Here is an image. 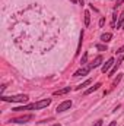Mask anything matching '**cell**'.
<instances>
[{"instance_id":"cell-1","label":"cell","mask_w":124,"mask_h":126,"mask_svg":"<svg viewBox=\"0 0 124 126\" xmlns=\"http://www.w3.org/2000/svg\"><path fill=\"white\" fill-rule=\"evenodd\" d=\"M38 7L31 6L25 9L19 16L22 22L15 24L13 31H19L15 34V44L25 50L26 53H32L35 50H41L39 44H42L44 51L54 46L56 37H50V27L47 16L37 12Z\"/></svg>"},{"instance_id":"cell-2","label":"cell","mask_w":124,"mask_h":126,"mask_svg":"<svg viewBox=\"0 0 124 126\" xmlns=\"http://www.w3.org/2000/svg\"><path fill=\"white\" fill-rule=\"evenodd\" d=\"M51 104V98H45V100H41V101H37V103H31L28 106H22V107H15L12 109L13 111H25V110H41L44 107H48Z\"/></svg>"},{"instance_id":"cell-3","label":"cell","mask_w":124,"mask_h":126,"mask_svg":"<svg viewBox=\"0 0 124 126\" xmlns=\"http://www.w3.org/2000/svg\"><path fill=\"white\" fill-rule=\"evenodd\" d=\"M29 100V97L26 94H19V95H10V97H6V95H1V101H6V103H26Z\"/></svg>"},{"instance_id":"cell-4","label":"cell","mask_w":124,"mask_h":126,"mask_svg":"<svg viewBox=\"0 0 124 126\" xmlns=\"http://www.w3.org/2000/svg\"><path fill=\"white\" fill-rule=\"evenodd\" d=\"M34 119V114H25V116H21V117H12L9 122L10 123H26Z\"/></svg>"},{"instance_id":"cell-5","label":"cell","mask_w":124,"mask_h":126,"mask_svg":"<svg viewBox=\"0 0 124 126\" xmlns=\"http://www.w3.org/2000/svg\"><path fill=\"white\" fill-rule=\"evenodd\" d=\"M72 100H66V101H63V103H60L59 106H57V109H56V111L57 113H63V111H66V110H69L70 107H72Z\"/></svg>"},{"instance_id":"cell-6","label":"cell","mask_w":124,"mask_h":126,"mask_svg":"<svg viewBox=\"0 0 124 126\" xmlns=\"http://www.w3.org/2000/svg\"><path fill=\"white\" fill-rule=\"evenodd\" d=\"M91 69H92V67H91L89 64H88V66H85V67H80L79 70H76V72H74V75H73V76H74V78H77V76H85V75H88V73L91 72Z\"/></svg>"},{"instance_id":"cell-7","label":"cell","mask_w":124,"mask_h":126,"mask_svg":"<svg viewBox=\"0 0 124 126\" xmlns=\"http://www.w3.org/2000/svg\"><path fill=\"white\" fill-rule=\"evenodd\" d=\"M123 60H124L123 57H118V59H117V63H114V66H112V69L110 70V75H108V76H114V75L117 73V69H118V67L121 66Z\"/></svg>"},{"instance_id":"cell-8","label":"cell","mask_w":124,"mask_h":126,"mask_svg":"<svg viewBox=\"0 0 124 126\" xmlns=\"http://www.w3.org/2000/svg\"><path fill=\"white\" fill-rule=\"evenodd\" d=\"M111 66H114V59H112V57H111V59H108L107 62L102 64V67H101V72H102V73H107V72L110 70V67H111Z\"/></svg>"},{"instance_id":"cell-9","label":"cell","mask_w":124,"mask_h":126,"mask_svg":"<svg viewBox=\"0 0 124 126\" xmlns=\"http://www.w3.org/2000/svg\"><path fill=\"white\" fill-rule=\"evenodd\" d=\"M101 63H102V56H98V57H95V60H93V62L89 63V66H91L92 69H95V67H98Z\"/></svg>"},{"instance_id":"cell-10","label":"cell","mask_w":124,"mask_h":126,"mask_svg":"<svg viewBox=\"0 0 124 126\" xmlns=\"http://www.w3.org/2000/svg\"><path fill=\"white\" fill-rule=\"evenodd\" d=\"M99 88H101V82H96V84H95L93 87H91L89 90H86V91H85L83 94H85V95H89L91 93H93V91H96V90H99Z\"/></svg>"},{"instance_id":"cell-11","label":"cell","mask_w":124,"mask_h":126,"mask_svg":"<svg viewBox=\"0 0 124 126\" xmlns=\"http://www.w3.org/2000/svg\"><path fill=\"white\" fill-rule=\"evenodd\" d=\"M111 38H112V34H110V32H105V34L101 35V41H102L104 44L108 43V41H111Z\"/></svg>"},{"instance_id":"cell-12","label":"cell","mask_w":124,"mask_h":126,"mask_svg":"<svg viewBox=\"0 0 124 126\" xmlns=\"http://www.w3.org/2000/svg\"><path fill=\"white\" fill-rule=\"evenodd\" d=\"M69 91H70V87H66V88L59 90V91H54V93H53V95H56V97H57V95H64V94H67Z\"/></svg>"},{"instance_id":"cell-13","label":"cell","mask_w":124,"mask_h":126,"mask_svg":"<svg viewBox=\"0 0 124 126\" xmlns=\"http://www.w3.org/2000/svg\"><path fill=\"white\" fill-rule=\"evenodd\" d=\"M82 43H83V31H80V40H79V46H77L76 56H79V54H80V50H82Z\"/></svg>"},{"instance_id":"cell-14","label":"cell","mask_w":124,"mask_h":126,"mask_svg":"<svg viewBox=\"0 0 124 126\" xmlns=\"http://www.w3.org/2000/svg\"><path fill=\"white\" fill-rule=\"evenodd\" d=\"M89 24H91V13L89 10H86L85 12V27H89Z\"/></svg>"},{"instance_id":"cell-15","label":"cell","mask_w":124,"mask_h":126,"mask_svg":"<svg viewBox=\"0 0 124 126\" xmlns=\"http://www.w3.org/2000/svg\"><path fill=\"white\" fill-rule=\"evenodd\" d=\"M124 24V12H121V15L118 16V22H117V28H123Z\"/></svg>"},{"instance_id":"cell-16","label":"cell","mask_w":124,"mask_h":126,"mask_svg":"<svg viewBox=\"0 0 124 126\" xmlns=\"http://www.w3.org/2000/svg\"><path fill=\"white\" fill-rule=\"evenodd\" d=\"M92 84V79H86L83 84H80L79 87H76V90H82V88H85V87H88V85H91Z\"/></svg>"},{"instance_id":"cell-17","label":"cell","mask_w":124,"mask_h":126,"mask_svg":"<svg viewBox=\"0 0 124 126\" xmlns=\"http://www.w3.org/2000/svg\"><path fill=\"white\" fill-rule=\"evenodd\" d=\"M96 48H98L99 51H107V50H108V47H107L105 44H96Z\"/></svg>"},{"instance_id":"cell-18","label":"cell","mask_w":124,"mask_h":126,"mask_svg":"<svg viewBox=\"0 0 124 126\" xmlns=\"http://www.w3.org/2000/svg\"><path fill=\"white\" fill-rule=\"evenodd\" d=\"M88 62V53H85L83 56H82V59H80V64H86Z\"/></svg>"},{"instance_id":"cell-19","label":"cell","mask_w":124,"mask_h":126,"mask_svg":"<svg viewBox=\"0 0 124 126\" xmlns=\"http://www.w3.org/2000/svg\"><path fill=\"white\" fill-rule=\"evenodd\" d=\"M120 79H121V75H118V76H117V79L112 82V88H114V87H117V84L120 82Z\"/></svg>"},{"instance_id":"cell-20","label":"cell","mask_w":124,"mask_h":126,"mask_svg":"<svg viewBox=\"0 0 124 126\" xmlns=\"http://www.w3.org/2000/svg\"><path fill=\"white\" fill-rule=\"evenodd\" d=\"M104 24H105V18H101V21H99V27H104Z\"/></svg>"},{"instance_id":"cell-21","label":"cell","mask_w":124,"mask_h":126,"mask_svg":"<svg viewBox=\"0 0 124 126\" xmlns=\"http://www.w3.org/2000/svg\"><path fill=\"white\" fill-rule=\"evenodd\" d=\"M117 53H120V54H121V53H124V44L120 47V48H118V50H117Z\"/></svg>"},{"instance_id":"cell-22","label":"cell","mask_w":124,"mask_h":126,"mask_svg":"<svg viewBox=\"0 0 124 126\" xmlns=\"http://www.w3.org/2000/svg\"><path fill=\"white\" fill-rule=\"evenodd\" d=\"M93 126H102V120H96V122H95V125Z\"/></svg>"},{"instance_id":"cell-23","label":"cell","mask_w":124,"mask_h":126,"mask_svg":"<svg viewBox=\"0 0 124 126\" xmlns=\"http://www.w3.org/2000/svg\"><path fill=\"white\" fill-rule=\"evenodd\" d=\"M115 3H117V7H118L120 4H123V0H115Z\"/></svg>"},{"instance_id":"cell-24","label":"cell","mask_w":124,"mask_h":126,"mask_svg":"<svg viewBox=\"0 0 124 126\" xmlns=\"http://www.w3.org/2000/svg\"><path fill=\"white\" fill-rule=\"evenodd\" d=\"M77 3H79L80 6H83V4H85V1H83V0H77Z\"/></svg>"},{"instance_id":"cell-25","label":"cell","mask_w":124,"mask_h":126,"mask_svg":"<svg viewBox=\"0 0 124 126\" xmlns=\"http://www.w3.org/2000/svg\"><path fill=\"white\" fill-rule=\"evenodd\" d=\"M115 125H117V122H111V123H110L108 126H115Z\"/></svg>"},{"instance_id":"cell-26","label":"cell","mask_w":124,"mask_h":126,"mask_svg":"<svg viewBox=\"0 0 124 126\" xmlns=\"http://www.w3.org/2000/svg\"><path fill=\"white\" fill-rule=\"evenodd\" d=\"M53 126H62V125H60V123H54Z\"/></svg>"},{"instance_id":"cell-27","label":"cell","mask_w":124,"mask_h":126,"mask_svg":"<svg viewBox=\"0 0 124 126\" xmlns=\"http://www.w3.org/2000/svg\"><path fill=\"white\" fill-rule=\"evenodd\" d=\"M70 1H72V3H76V1H77V0H70Z\"/></svg>"},{"instance_id":"cell-28","label":"cell","mask_w":124,"mask_h":126,"mask_svg":"<svg viewBox=\"0 0 124 126\" xmlns=\"http://www.w3.org/2000/svg\"><path fill=\"white\" fill-rule=\"evenodd\" d=\"M123 28H124V24H123Z\"/></svg>"}]
</instances>
